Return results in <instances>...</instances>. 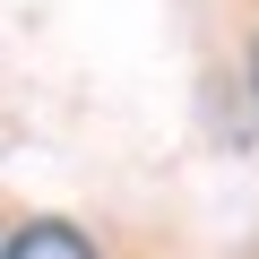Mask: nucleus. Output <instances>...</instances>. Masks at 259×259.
<instances>
[{"instance_id": "f257e3e1", "label": "nucleus", "mask_w": 259, "mask_h": 259, "mask_svg": "<svg viewBox=\"0 0 259 259\" xmlns=\"http://www.w3.org/2000/svg\"><path fill=\"white\" fill-rule=\"evenodd\" d=\"M0 259H95V242L78 225H18L0 242Z\"/></svg>"}, {"instance_id": "f03ea898", "label": "nucleus", "mask_w": 259, "mask_h": 259, "mask_svg": "<svg viewBox=\"0 0 259 259\" xmlns=\"http://www.w3.org/2000/svg\"><path fill=\"white\" fill-rule=\"evenodd\" d=\"M250 78H259V44H250Z\"/></svg>"}]
</instances>
